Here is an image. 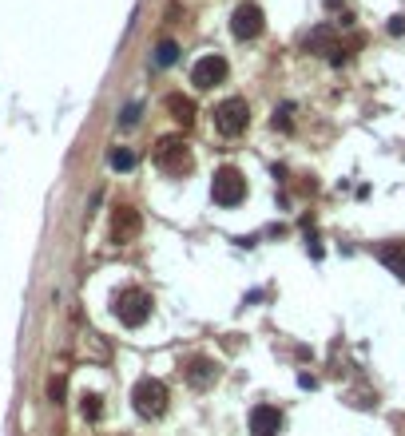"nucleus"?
Returning a JSON list of instances; mask_svg holds the SVG:
<instances>
[{"label":"nucleus","instance_id":"nucleus-1","mask_svg":"<svg viewBox=\"0 0 405 436\" xmlns=\"http://www.w3.org/2000/svg\"><path fill=\"white\" fill-rule=\"evenodd\" d=\"M167 400H171V393H167V385H163L159 377H143V381H135L132 405H135V412H139L143 421L163 416V412H167Z\"/></svg>","mask_w":405,"mask_h":436},{"label":"nucleus","instance_id":"nucleus-2","mask_svg":"<svg viewBox=\"0 0 405 436\" xmlns=\"http://www.w3.org/2000/svg\"><path fill=\"white\" fill-rule=\"evenodd\" d=\"M191 147L183 143V135H163L159 143H155V167L163 175H187L191 170Z\"/></svg>","mask_w":405,"mask_h":436},{"label":"nucleus","instance_id":"nucleus-3","mask_svg":"<svg viewBox=\"0 0 405 436\" xmlns=\"http://www.w3.org/2000/svg\"><path fill=\"white\" fill-rule=\"evenodd\" d=\"M115 317H120L127 329H139L151 317V293L139 290V286L120 290V293H115Z\"/></svg>","mask_w":405,"mask_h":436},{"label":"nucleus","instance_id":"nucleus-4","mask_svg":"<svg viewBox=\"0 0 405 436\" xmlns=\"http://www.w3.org/2000/svg\"><path fill=\"white\" fill-rule=\"evenodd\" d=\"M246 123H250V103L243 96H231V99H222V103H215V127H219V135L234 139V135L246 131Z\"/></svg>","mask_w":405,"mask_h":436},{"label":"nucleus","instance_id":"nucleus-5","mask_svg":"<svg viewBox=\"0 0 405 436\" xmlns=\"http://www.w3.org/2000/svg\"><path fill=\"white\" fill-rule=\"evenodd\" d=\"M211 198L219 206H239L246 198V179L243 170L234 167H219L215 170V179H211Z\"/></svg>","mask_w":405,"mask_h":436},{"label":"nucleus","instance_id":"nucleus-6","mask_svg":"<svg viewBox=\"0 0 405 436\" xmlns=\"http://www.w3.org/2000/svg\"><path fill=\"white\" fill-rule=\"evenodd\" d=\"M139 231H143L139 210L135 206H115V215H111V242H132V238H139Z\"/></svg>","mask_w":405,"mask_h":436},{"label":"nucleus","instance_id":"nucleus-7","mask_svg":"<svg viewBox=\"0 0 405 436\" xmlns=\"http://www.w3.org/2000/svg\"><path fill=\"white\" fill-rule=\"evenodd\" d=\"M227 80V60L222 56H203V60L191 68V84L199 87V92H207V87L222 84Z\"/></svg>","mask_w":405,"mask_h":436},{"label":"nucleus","instance_id":"nucleus-8","mask_svg":"<svg viewBox=\"0 0 405 436\" xmlns=\"http://www.w3.org/2000/svg\"><path fill=\"white\" fill-rule=\"evenodd\" d=\"M231 32L239 40H255L258 32H262V8L258 4H239L231 16Z\"/></svg>","mask_w":405,"mask_h":436},{"label":"nucleus","instance_id":"nucleus-9","mask_svg":"<svg viewBox=\"0 0 405 436\" xmlns=\"http://www.w3.org/2000/svg\"><path fill=\"white\" fill-rule=\"evenodd\" d=\"M250 433L255 436H278L283 433V412L274 405H255L250 409Z\"/></svg>","mask_w":405,"mask_h":436},{"label":"nucleus","instance_id":"nucleus-10","mask_svg":"<svg viewBox=\"0 0 405 436\" xmlns=\"http://www.w3.org/2000/svg\"><path fill=\"white\" fill-rule=\"evenodd\" d=\"M183 377L195 388H207V385L219 381V365L211 361V357H187V361H183Z\"/></svg>","mask_w":405,"mask_h":436},{"label":"nucleus","instance_id":"nucleus-11","mask_svg":"<svg viewBox=\"0 0 405 436\" xmlns=\"http://www.w3.org/2000/svg\"><path fill=\"white\" fill-rule=\"evenodd\" d=\"M378 262L390 270L393 278L405 282V242H381L378 246Z\"/></svg>","mask_w":405,"mask_h":436},{"label":"nucleus","instance_id":"nucleus-12","mask_svg":"<svg viewBox=\"0 0 405 436\" xmlns=\"http://www.w3.org/2000/svg\"><path fill=\"white\" fill-rule=\"evenodd\" d=\"M163 103H167V111H171L175 123H183V127H191V123H195V99H191V96H183V92H171Z\"/></svg>","mask_w":405,"mask_h":436},{"label":"nucleus","instance_id":"nucleus-13","mask_svg":"<svg viewBox=\"0 0 405 436\" xmlns=\"http://www.w3.org/2000/svg\"><path fill=\"white\" fill-rule=\"evenodd\" d=\"M175 60H179V44H175V40H159V48H155V64H159V68H171Z\"/></svg>","mask_w":405,"mask_h":436},{"label":"nucleus","instance_id":"nucleus-14","mask_svg":"<svg viewBox=\"0 0 405 436\" xmlns=\"http://www.w3.org/2000/svg\"><path fill=\"white\" fill-rule=\"evenodd\" d=\"M108 163L115 170H132L135 167V151H132V147H115V151L108 155Z\"/></svg>","mask_w":405,"mask_h":436},{"label":"nucleus","instance_id":"nucleus-15","mask_svg":"<svg viewBox=\"0 0 405 436\" xmlns=\"http://www.w3.org/2000/svg\"><path fill=\"white\" fill-rule=\"evenodd\" d=\"M80 412H84V421H99V416H104V405H99L96 393H84V397H80Z\"/></svg>","mask_w":405,"mask_h":436},{"label":"nucleus","instance_id":"nucleus-16","mask_svg":"<svg viewBox=\"0 0 405 436\" xmlns=\"http://www.w3.org/2000/svg\"><path fill=\"white\" fill-rule=\"evenodd\" d=\"M290 115H294V108H290V103H283V108H274V127H278V131H290V127H294V119H290Z\"/></svg>","mask_w":405,"mask_h":436},{"label":"nucleus","instance_id":"nucleus-17","mask_svg":"<svg viewBox=\"0 0 405 436\" xmlns=\"http://www.w3.org/2000/svg\"><path fill=\"white\" fill-rule=\"evenodd\" d=\"M64 393H68V385H64V377H52V381H48V397L56 400V405H60V400H64Z\"/></svg>","mask_w":405,"mask_h":436},{"label":"nucleus","instance_id":"nucleus-18","mask_svg":"<svg viewBox=\"0 0 405 436\" xmlns=\"http://www.w3.org/2000/svg\"><path fill=\"white\" fill-rule=\"evenodd\" d=\"M139 111H143V108H139V103H127V108H123V127H135V123H139Z\"/></svg>","mask_w":405,"mask_h":436}]
</instances>
